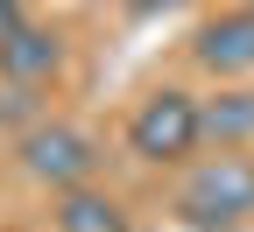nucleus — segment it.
I'll return each mask as SVG.
<instances>
[{"mask_svg": "<svg viewBox=\"0 0 254 232\" xmlns=\"http://www.w3.org/2000/svg\"><path fill=\"white\" fill-rule=\"evenodd\" d=\"M177 218L190 232H233L254 218V155L219 148L205 162H190L177 183Z\"/></svg>", "mask_w": 254, "mask_h": 232, "instance_id": "1", "label": "nucleus"}, {"mask_svg": "<svg viewBox=\"0 0 254 232\" xmlns=\"http://www.w3.org/2000/svg\"><path fill=\"white\" fill-rule=\"evenodd\" d=\"M127 148H134L141 162H155V169H170V162H190L205 148V98H190L177 85L148 92L134 120H127Z\"/></svg>", "mask_w": 254, "mask_h": 232, "instance_id": "2", "label": "nucleus"}, {"mask_svg": "<svg viewBox=\"0 0 254 232\" xmlns=\"http://www.w3.org/2000/svg\"><path fill=\"white\" fill-rule=\"evenodd\" d=\"M14 155H21V169L36 176V183H50V190H78V183L99 176V141H92L85 127H71V120H36V127H21Z\"/></svg>", "mask_w": 254, "mask_h": 232, "instance_id": "3", "label": "nucleus"}, {"mask_svg": "<svg viewBox=\"0 0 254 232\" xmlns=\"http://www.w3.org/2000/svg\"><path fill=\"white\" fill-rule=\"evenodd\" d=\"M190 56H198V71H212V78H247L254 71V7L212 14L198 28V43H190Z\"/></svg>", "mask_w": 254, "mask_h": 232, "instance_id": "4", "label": "nucleus"}, {"mask_svg": "<svg viewBox=\"0 0 254 232\" xmlns=\"http://www.w3.org/2000/svg\"><path fill=\"white\" fill-rule=\"evenodd\" d=\"M64 71V43H57V28H36V21H21L7 43H0V78L7 85H50Z\"/></svg>", "mask_w": 254, "mask_h": 232, "instance_id": "5", "label": "nucleus"}, {"mask_svg": "<svg viewBox=\"0 0 254 232\" xmlns=\"http://www.w3.org/2000/svg\"><path fill=\"white\" fill-rule=\"evenodd\" d=\"M57 232H127V211L106 190L78 183V190H57Z\"/></svg>", "mask_w": 254, "mask_h": 232, "instance_id": "6", "label": "nucleus"}, {"mask_svg": "<svg viewBox=\"0 0 254 232\" xmlns=\"http://www.w3.org/2000/svg\"><path fill=\"white\" fill-rule=\"evenodd\" d=\"M205 141H212V148H247V141H254V92H219V98H205Z\"/></svg>", "mask_w": 254, "mask_h": 232, "instance_id": "7", "label": "nucleus"}, {"mask_svg": "<svg viewBox=\"0 0 254 232\" xmlns=\"http://www.w3.org/2000/svg\"><path fill=\"white\" fill-rule=\"evenodd\" d=\"M36 127L43 113H36V85H7V78H0V127Z\"/></svg>", "mask_w": 254, "mask_h": 232, "instance_id": "8", "label": "nucleus"}, {"mask_svg": "<svg viewBox=\"0 0 254 232\" xmlns=\"http://www.w3.org/2000/svg\"><path fill=\"white\" fill-rule=\"evenodd\" d=\"M21 21H28V14H21V0H0V43H7Z\"/></svg>", "mask_w": 254, "mask_h": 232, "instance_id": "9", "label": "nucleus"}]
</instances>
